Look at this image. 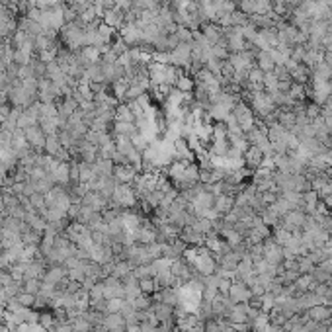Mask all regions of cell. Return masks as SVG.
<instances>
[{
	"mask_svg": "<svg viewBox=\"0 0 332 332\" xmlns=\"http://www.w3.org/2000/svg\"><path fill=\"white\" fill-rule=\"evenodd\" d=\"M2 241H4V231H2V227H0V246H2Z\"/></svg>",
	"mask_w": 332,
	"mask_h": 332,
	"instance_id": "obj_30",
	"label": "cell"
},
{
	"mask_svg": "<svg viewBox=\"0 0 332 332\" xmlns=\"http://www.w3.org/2000/svg\"><path fill=\"white\" fill-rule=\"evenodd\" d=\"M229 299L236 305V303H248L250 301V297H252V291H250V287L246 285V283L238 282V280H233L231 283V289H229Z\"/></svg>",
	"mask_w": 332,
	"mask_h": 332,
	"instance_id": "obj_4",
	"label": "cell"
},
{
	"mask_svg": "<svg viewBox=\"0 0 332 332\" xmlns=\"http://www.w3.org/2000/svg\"><path fill=\"white\" fill-rule=\"evenodd\" d=\"M311 180L305 174H293V192L297 194H307L311 192Z\"/></svg>",
	"mask_w": 332,
	"mask_h": 332,
	"instance_id": "obj_17",
	"label": "cell"
},
{
	"mask_svg": "<svg viewBox=\"0 0 332 332\" xmlns=\"http://www.w3.org/2000/svg\"><path fill=\"white\" fill-rule=\"evenodd\" d=\"M305 116H307V119H309V121L317 119V117H321L322 116V106L315 104V102H311V104H305Z\"/></svg>",
	"mask_w": 332,
	"mask_h": 332,
	"instance_id": "obj_26",
	"label": "cell"
},
{
	"mask_svg": "<svg viewBox=\"0 0 332 332\" xmlns=\"http://www.w3.org/2000/svg\"><path fill=\"white\" fill-rule=\"evenodd\" d=\"M305 317H307L309 321H312V322H328V321H332L330 307H328V305H324V303H321V305H312L311 309H307V311H305Z\"/></svg>",
	"mask_w": 332,
	"mask_h": 332,
	"instance_id": "obj_6",
	"label": "cell"
},
{
	"mask_svg": "<svg viewBox=\"0 0 332 332\" xmlns=\"http://www.w3.org/2000/svg\"><path fill=\"white\" fill-rule=\"evenodd\" d=\"M264 160H266V156H264V153L258 146H248L243 153V164L248 170H252V172H256L258 168H262Z\"/></svg>",
	"mask_w": 332,
	"mask_h": 332,
	"instance_id": "obj_3",
	"label": "cell"
},
{
	"mask_svg": "<svg viewBox=\"0 0 332 332\" xmlns=\"http://www.w3.org/2000/svg\"><path fill=\"white\" fill-rule=\"evenodd\" d=\"M256 67L260 68L262 72H272L275 68V61H273L270 51H258L256 55Z\"/></svg>",
	"mask_w": 332,
	"mask_h": 332,
	"instance_id": "obj_13",
	"label": "cell"
},
{
	"mask_svg": "<svg viewBox=\"0 0 332 332\" xmlns=\"http://www.w3.org/2000/svg\"><path fill=\"white\" fill-rule=\"evenodd\" d=\"M41 283H43V280H38V278H29V280H24V291L38 295V293L41 291Z\"/></svg>",
	"mask_w": 332,
	"mask_h": 332,
	"instance_id": "obj_24",
	"label": "cell"
},
{
	"mask_svg": "<svg viewBox=\"0 0 332 332\" xmlns=\"http://www.w3.org/2000/svg\"><path fill=\"white\" fill-rule=\"evenodd\" d=\"M104 330H116V328H125V317L121 312H106L104 315Z\"/></svg>",
	"mask_w": 332,
	"mask_h": 332,
	"instance_id": "obj_11",
	"label": "cell"
},
{
	"mask_svg": "<svg viewBox=\"0 0 332 332\" xmlns=\"http://www.w3.org/2000/svg\"><path fill=\"white\" fill-rule=\"evenodd\" d=\"M82 205H86V207H90V209H94V211H104V209H107V197H102V195L98 194V192H92V190H88L86 194H84V197H82V201H80Z\"/></svg>",
	"mask_w": 332,
	"mask_h": 332,
	"instance_id": "obj_8",
	"label": "cell"
},
{
	"mask_svg": "<svg viewBox=\"0 0 332 332\" xmlns=\"http://www.w3.org/2000/svg\"><path fill=\"white\" fill-rule=\"evenodd\" d=\"M311 275L317 283H330V273L326 272L324 268H321V266H315V270L311 272Z\"/></svg>",
	"mask_w": 332,
	"mask_h": 332,
	"instance_id": "obj_25",
	"label": "cell"
},
{
	"mask_svg": "<svg viewBox=\"0 0 332 332\" xmlns=\"http://www.w3.org/2000/svg\"><path fill=\"white\" fill-rule=\"evenodd\" d=\"M178 238H182L188 246H192V248H199V246H204L205 244V236L201 233H197L192 225H186L184 229L180 231V236Z\"/></svg>",
	"mask_w": 332,
	"mask_h": 332,
	"instance_id": "obj_7",
	"label": "cell"
},
{
	"mask_svg": "<svg viewBox=\"0 0 332 332\" xmlns=\"http://www.w3.org/2000/svg\"><path fill=\"white\" fill-rule=\"evenodd\" d=\"M68 275L67 268L63 264H55V266H49L45 275H43V282L45 283H51V285H57L61 280H65Z\"/></svg>",
	"mask_w": 332,
	"mask_h": 332,
	"instance_id": "obj_10",
	"label": "cell"
},
{
	"mask_svg": "<svg viewBox=\"0 0 332 332\" xmlns=\"http://www.w3.org/2000/svg\"><path fill=\"white\" fill-rule=\"evenodd\" d=\"M133 272V266H131V262H127V260H114V272H112V275L114 278H117V280H123L125 275H129V273Z\"/></svg>",
	"mask_w": 332,
	"mask_h": 332,
	"instance_id": "obj_18",
	"label": "cell"
},
{
	"mask_svg": "<svg viewBox=\"0 0 332 332\" xmlns=\"http://www.w3.org/2000/svg\"><path fill=\"white\" fill-rule=\"evenodd\" d=\"M106 332H125V328H116V330H106Z\"/></svg>",
	"mask_w": 332,
	"mask_h": 332,
	"instance_id": "obj_31",
	"label": "cell"
},
{
	"mask_svg": "<svg viewBox=\"0 0 332 332\" xmlns=\"http://www.w3.org/2000/svg\"><path fill=\"white\" fill-rule=\"evenodd\" d=\"M68 322H70V326H72V330L75 332H90L92 328H94V326L90 324V321L84 319L82 315H77V317L68 319Z\"/></svg>",
	"mask_w": 332,
	"mask_h": 332,
	"instance_id": "obj_19",
	"label": "cell"
},
{
	"mask_svg": "<svg viewBox=\"0 0 332 332\" xmlns=\"http://www.w3.org/2000/svg\"><path fill=\"white\" fill-rule=\"evenodd\" d=\"M153 315L156 317L158 322H176V312L172 305L166 303H153Z\"/></svg>",
	"mask_w": 332,
	"mask_h": 332,
	"instance_id": "obj_9",
	"label": "cell"
},
{
	"mask_svg": "<svg viewBox=\"0 0 332 332\" xmlns=\"http://www.w3.org/2000/svg\"><path fill=\"white\" fill-rule=\"evenodd\" d=\"M234 207V195H215L213 209L219 215H227Z\"/></svg>",
	"mask_w": 332,
	"mask_h": 332,
	"instance_id": "obj_12",
	"label": "cell"
},
{
	"mask_svg": "<svg viewBox=\"0 0 332 332\" xmlns=\"http://www.w3.org/2000/svg\"><path fill=\"white\" fill-rule=\"evenodd\" d=\"M24 135L28 139L29 146L35 151V153H45V141H47V135L43 133V129L39 125H31L24 129Z\"/></svg>",
	"mask_w": 332,
	"mask_h": 332,
	"instance_id": "obj_2",
	"label": "cell"
},
{
	"mask_svg": "<svg viewBox=\"0 0 332 332\" xmlns=\"http://www.w3.org/2000/svg\"><path fill=\"white\" fill-rule=\"evenodd\" d=\"M238 332H252L250 328H244V330H238Z\"/></svg>",
	"mask_w": 332,
	"mask_h": 332,
	"instance_id": "obj_33",
	"label": "cell"
},
{
	"mask_svg": "<svg viewBox=\"0 0 332 332\" xmlns=\"http://www.w3.org/2000/svg\"><path fill=\"white\" fill-rule=\"evenodd\" d=\"M123 305H125V299H112L107 301V312H121Z\"/></svg>",
	"mask_w": 332,
	"mask_h": 332,
	"instance_id": "obj_27",
	"label": "cell"
},
{
	"mask_svg": "<svg viewBox=\"0 0 332 332\" xmlns=\"http://www.w3.org/2000/svg\"><path fill=\"white\" fill-rule=\"evenodd\" d=\"M326 332H332V321L328 322V326H326Z\"/></svg>",
	"mask_w": 332,
	"mask_h": 332,
	"instance_id": "obj_32",
	"label": "cell"
},
{
	"mask_svg": "<svg viewBox=\"0 0 332 332\" xmlns=\"http://www.w3.org/2000/svg\"><path fill=\"white\" fill-rule=\"evenodd\" d=\"M234 117H236V123H238V127L243 129L244 133L246 131H250L254 125H256V117H254L252 109H250V106L246 104V102H236V106L233 107V112H231Z\"/></svg>",
	"mask_w": 332,
	"mask_h": 332,
	"instance_id": "obj_1",
	"label": "cell"
},
{
	"mask_svg": "<svg viewBox=\"0 0 332 332\" xmlns=\"http://www.w3.org/2000/svg\"><path fill=\"white\" fill-rule=\"evenodd\" d=\"M10 176V172H8V168H6V164L0 160V182H4L6 178Z\"/></svg>",
	"mask_w": 332,
	"mask_h": 332,
	"instance_id": "obj_29",
	"label": "cell"
},
{
	"mask_svg": "<svg viewBox=\"0 0 332 332\" xmlns=\"http://www.w3.org/2000/svg\"><path fill=\"white\" fill-rule=\"evenodd\" d=\"M297 270L299 273H311L315 270V264L312 260L305 254V256H297Z\"/></svg>",
	"mask_w": 332,
	"mask_h": 332,
	"instance_id": "obj_22",
	"label": "cell"
},
{
	"mask_svg": "<svg viewBox=\"0 0 332 332\" xmlns=\"http://www.w3.org/2000/svg\"><path fill=\"white\" fill-rule=\"evenodd\" d=\"M26 225H29L33 231H38V233L43 234V231H45V225H47V221H45V217L41 213H38V211H28L26 213Z\"/></svg>",
	"mask_w": 332,
	"mask_h": 332,
	"instance_id": "obj_14",
	"label": "cell"
},
{
	"mask_svg": "<svg viewBox=\"0 0 332 332\" xmlns=\"http://www.w3.org/2000/svg\"><path fill=\"white\" fill-rule=\"evenodd\" d=\"M139 289H141L143 295H153V293H156L158 287H156L155 278H141L139 280Z\"/></svg>",
	"mask_w": 332,
	"mask_h": 332,
	"instance_id": "obj_20",
	"label": "cell"
},
{
	"mask_svg": "<svg viewBox=\"0 0 332 332\" xmlns=\"http://www.w3.org/2000/svg\"><path fill=\"white\" fill-rule=\"evenodd\" d=\"M78 213H80V204H70V207H68V211H67L68 219H70V221H77Z\"/></svg>",
	"mask_w": 332,
	"mask_h": 332,
	"instance_id": "obj_28",
	"label": "cell"
},
{
	"mask_svg": "<svg viewBox=\"0 0 332 332\" xmlns=\"http://www.w3.org/2000/svg\"><path fill=\"white\" fill-rule=\"evenodd\" d=\"M51 176H53L55 184L68 186L70 184V162H59L57 170H55Z\"/></svg>",
	"mask_w": 332,
	"mask_h": 332,
	"instance_id": "obj_15",
	"label": "cell"
},
{
	"mask_svg": "<svg viewBox=\"0 0 332 332\" xmlns=\"http://www.w3.org/2000/svg\"><path fill=\"white\" fill-rule=\"evenodd\" d=\"M139 174H141V170H137L135 166L131 164H117L114 168V180L117 184H133Z\"/></svg>",
	"mask_w": 332,
	"mask_h": 332,
	"instance_id": "obj_5",
	"label": "cell"
},
{
	"mask_svg": "<svg viewBox=\"0 0 332 332\" xmlns=\"http://www.w3.org/2000/svg\"><path fill=\"white\" fill-rule=\"evenodd\" d=\"M29 204H31V207H33L38 213H43V211L47 209V207H45V195L38 194V192L29 195Z\"/></svg>",
	"mask_w": 332,
	"mask_h": 332,
	"instance_id": "obj_23",
	"label": "cell"
},
{
	"mask_svg": "<svg viewBox=\"0 0 332 332\" xmlns=\"http://www.w3.org/2000/svg\"><path fill=\"white\" fill-rule=\"evenodd\" d=\"M35 297H38V295L28 293V291H20L18 295H16V299L20 301V305L26 307V309H33V307H35Z\"/></svg>",
	"mask_w": 332,
	"mask_h": 332,
	"instance_id": "obj_21",
	"label": "cell"
},
{
	"mask_svg": "<svg viewBox=\"0 0 332 332\" xmlns=\"http://www.w3.org/2000/svg\"><path fill=\"white\" fill-rule=\"evenodd\" d=\"M92 168H94V174L96 176H114L116 164L109 158H98L96 162L92 164Z\"/></svg>",
	"mask_w": 332,
	"mask_h": 332,
	"instance_id": "obj_16",
	"label": "cell"
}]
</instances>
